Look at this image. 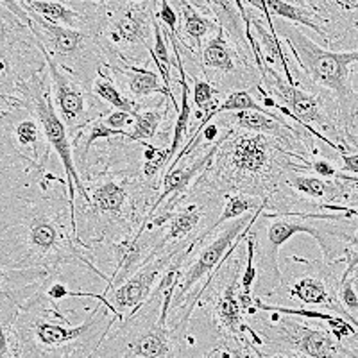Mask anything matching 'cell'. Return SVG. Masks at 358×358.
I'll return each instance as SVG.
<instances>
[{
  "mask_svg": "<svg viewBox=\"0 0 358 358\" xmlns=\"http://www.w3.org/2000/svg\"><path fill=\"white\" fill-rule=\"evenodd\" d=\"M29 9L49 20L76 31L99 34L104 2H54V0H24Z\"/></svg>",
  "mask_w": 358,
  "mask_h": 358,
  "instance_id": "17",
  "label": "cell"
},
{
  "mask_svg": "<svg viewBox=\"0 0 358 358\" xmlns=\"http://www.w3.org/2000/svg\"><path fill=\"white\" fill-rule=\"evenodd\" d=\"M201 358H242L238 350L231 344H226V342H220V346L212 348L206 355H203Z\"/></svg>",
  "mask_w": 358,
  "mask_h": 358,
  "instance_id": "30",
  "label": "cell"
},
{
  "mask_svg": "<svg viewBox=\"0 0 358 358\" xmlns=\"http://www.w3.org/2000/svg\"><path fill=\"white\" fill-rule=\"evenodd\" d=\"M358 280V273L353 276H342L341 274V283H338V299H341L342 306L357 317L358 313V294L355 289V283Z\"/></svg>",
  "mask_w": 358,
  "mask_h": 358,
  "instance_id": "26",
  "label": "cell"
},
{
  "mask_svg": "<svg viewBox=\"0 0 358 358\" xmlns=\"http://www.w3.org/2000/svg\"><path fill=\"white\" fill-rule=\"evenodd\" d=\"M338 158H341V165H338V169H341L344 174L358 178V151L344 152V155H338Z\"/></svg>",
  "mask_w": 358,
  "mask_h": 358,
  "instance_id": "31",
  "label": "cell"
},
{
  "mask_svg": "<svg viewBox=\"0 0 358 358\" xmlns=\"http://www.w3.org/2000/svg\"><path fill=\"white\" fill-rule=\"evenodd\" d=\"M2 344L9 346L13 358H24V357H22L20 348H18V344H17V342H15V338H11V337H9V335H2Z\"/></svg>",
  "mask_w": 358,
  "mask_h": 358,
  "instance_id": "33",
  "label": "cell"
},
{
  "mask_svg": "<svg viewBox=\"0 0 358 358\" xmlns=\"http://www.w3.org/2000/svg\"><path fill=\"white\" fill-rule=\"evenodd\" d=\"M43 56L47 59V65H49L54 106H56L57 115L66 126L69 133L94 122L97 118L106 117L113 111L104 102L99 101L92 90H88L81 83L76 81L72 76L63 72L47 54L43 52Z\"/></svg>",
  "mask_w": 358,
  "mask_h": 358,
  "instance_id": "15",
  "label": "cell"
},
{
  "mask_svg": "<svg viewBox=\"0 0 358 358\" xmlns=\"http://www.w3.org/2000/svg\"><path fill=\"white\" fill-rule=\"evenodd\" d=\"M104 122L115 131H120V133H127L133 129L134 126V115L133 113H126V111H111L110 115L104 117Z\"/></svg>",
  "mask_w": 358,
  "mask_h": 358,
  "instance_id": "28",
  "label": "cell"
},
{
  "mask_svg": "<svg viewBox=\"0 0 358 358\" xmlns=\"http://www.w3.org/2000/svg\"><path fill=\"white\" fill-rule=\"evenodd\" d=\"M69 268L110 281L79 241L66 179L0 162V289L43 287Z\"/></svg>",
  "mask_w": 358,
  "mask_h": 358,
  "instance_id": "1",
  "label": "cell"
},
{
  "mask_svg": "<svg viewBox=\"0 0 358 358\" xmlns=\"http://www.w3.org/2000/svg\"><path fill=\"white\" fill-rule=\"evenodd\" d=\"M337 265L296 255L287 257L285 268H281L280 287L268 297L267 303L292 308H317L334 312L358 328V319L351 315L338 299L341 274H337Z\"/></svg>",
  "mask_w": 358,
  "mask_h": 358,
  "instance_id": "9",
  "label": "cell"
},
{
  "mask_svg": "<svg viewBox=\"0 0 358 358\" xmlns=\"http://www.w3.org/2000/svg\"><path fill=\"white\" fill-rule=\"evenodd\" d=\"M0 162L50 171L52 147L36 115L27 106L0 108Z\"/></svg>",
  "mask_w": 358,
  "mask_h": 358,
  "instance_id": "14",
  "label": "cell"
},
{
  "mask_svg": "<svg viewBox=\"0 0 358 358\" xmlns=\"http://www.w3.org/2000/svg\"><path fill=\"white\" fill-rule=\"evenodd\" d=\"M94 151L81 174L86 194L76 197L73 208L79 241L101 268L111 249L131 244L142 231L159 188L143 178V143L108 140Z\"/></svg>",
  "mask_w": 358,
  "mask_h": 358,
  "instance_id": "2",
  "label": "cell"
},
{
  "mask_svg": "<svg viewBox=\"0 0 358 358\" xmlns=\"http://www.w3.org/2000/svg\"><path fill=\"white\" fill-rule=\"evenodd\" d=\"M162 306L163 294L155 290L138 312L113 326L102 350H115L117 358H179L183 338L162 317Z\"/></svg>",
  "mask_w": 358,
  "mask_h": 358,
  "instance_id": "10",
  "label": "cell"
},
{
  "mask_svg": "<svg viewBox=\"0 0 358 358\" xmlns=\"http://www.w3.org/2000/svg\"><path fill=\"white\" fill-rule=\"evenodd\" d=\"M197 72L224 95L242 90L257 95L262 86V73L251 47L235 43L220 25L197 56Z\"/></svg>",
  "mask_w": 358,
  "mask_h": 358,
  "instance_id": "13",
  "label": "cell"
},
{
  "mask_svg": "<svg viewBox=\"0 0 358 358\" xmlns=\"http://www.w3.org/2000/svg\"><path fill=\"white\" fill-rule=\"evenodd\" d=\"M108 69L120 90L131 101L138 102V104H149L162 97H167L179 110V102L176 101L174 94L167 90L159 72H155L149 66H136L122 62L108 65Z\"/></svg>",
  "mask_w": 358,
  "mask_h": 358,
  "instance_id": "18",
  "label": "cell"
},
{
  "mask_svg": "<svg viewBox=\"0 0 358 358\" xmlns=\"http://www.w3.org/2000/svg\"><path fill=\"white\" fill-rule=\"evenodd\" d=\"M262 341L280 351L301 358H358V351L338 342L330 330L310 324L299 317L278 312H260L249 319Z\"/></svg>",
  "mask_w": 358,
  "mask_h": 358,
  "instance_id": "12",
  "label": "cell"
},
{
  "mask_svg": "<svg viewBox=\"0 0 358 358\" xmlns=\"http://www.w3.org/2000/svg\"><path fill=\"white\" fill-rule=\"evenodd\" d=\"M346 147L350 152L358 151V92H357V101H355V108H353V117H351V122L346 131Z\"/></svg>",
  "mask_w": 358,
  "mask_h": 358,
  "instance_id": "29",
  "label": "cell"
},
{
  "mask_svg": "<svg viewBox=\"0 0 358 358\" xmlns=\"http://www.w3.org/2000/svg\"><path fill=\"white\" fill-rule=\"evenodd\" d=\"M43 287L22 305L2 335L15 338L24 358H94L120 319L97 301L85 322L72 324L69 312Z\"/></svg>",
  "mask_w": 358,
  "mask_h": 358,
  "instance_id": "4",
  "label": "cell"
},
{
  "mask_svg": "<svg viewBox=\"0 0 358 358\" xmlns=\"http://www.w3.org/2000/svg\"><path fill=\"white\" fill-rule=\"evenodd\" d=\"M73 149V159H76V167H78L79 176L86 172L90 162V151L94 149L99 140H117V138H129L127 133L115 131L104 122V117L97 118L94 122L86 124V126L78 127L76 131L70 133Z\"/></svg>",
  "mask_w": 358,
  "mask_h": 358,
  "instance_id": "20",
  "label": "cell"
},
{
  "mask_svg": "<svg viewBox=\"0 0 358 358\" xmlns=\"http://www.w3.org/2000/svg\"><path fill=\"white\" fill-rule=\"evenodd\" d=\"M262 86L280 106L290 110V113L296 115L303 124L315 127L322 136L348 151L341 106L334 94L310 85L306 79L299 86L290 85L280 72L273 69H265Z\"/></svg>",
  "mask_w": 358,
  "mask_h": 358,
  "instance_id": "11",
  "label": "cell"
},
{
  "mask_svg": "<svg viewBox=\"0 0 358 358\" xmlns=\"http://www.w3.org/2000/svg\"><path fill=\"white\" fill-rule=\"evenodd\" d=\"M49 65L27 22L0 2V108L24 106L27 88Z\"/></svg>",
  "mask_w": 358,
  "mask_h": 358,
  "instance_id": "6",
  "label": "cell"
},
{
  "mask_svg": "<svg viewBox=\"0 0 358 358\" xmlns=\"http://www.w3.org/2000/svg\"><path fill=\"white\" fill-rule=\"evenodd\" d=\"M262 208L267 210V201L257 199V197H251V196H244V194L228 196L222 204L219 219H217L215 224H213L212 233H215L217 229L226 226L228 222L238 220L245 215H251V213H257L258 210H262Z\"/></svg>",
  "mask_w": 358,
  "mask_h": 358,
  "instance_id": "24",
  "label": "cell"
},
{
  "mask_svg": "<svg viewBox=\"0 0 358 358\" xmlns=\"http://www.w3.org/2000/svg\"><path fill=\"white\" fill-rule=\"evenodd\" d=\"M306 159L271 136L235 129L220 143L194 188L222 197L244 194L268 201L280 190L287 172H308Z\"/></svg>",
  "mask_w": 358,
  "mask_h": 358,
  "instance_id": "3",
  "label": "cell"
},
{
  "mask_svg": "<svg viewBox=\"0 0 358 358\" xmlns=\"http://www.w3.org/2000/svg\"><path fill=\"white\" fill-rule=\"evenodd\" d=\"M4 4L27 22L29 27L33 29L34 36L40 41L43 52L63 72L92 90L101 69L108 66L106 52L97 34L50 24L49 20L36 15L33 9H29L24 0L20 2L4 0Z\"/></svg>",
  "mask_w": 358,
  "mask_h": 358,
  "instance_id": "7",
  "label": "cell"
},
{
  "mask_svg": "<svg viewBox=\"0 0 358 358\" xmlns=\"http://www.w3.org/2000/svg\"><path fill=\"white\" fill-rule=\"evenodd\" d=\"M156 18L162 24L163 29H167L169 33L178 36L179 29V9L176 2H167V0H159L156 2Z\"/></svg>",
  "mask_w": 358,
  "mask_h": 358,
  "instance_id": "27",
  "label": "cell"
},
{
  "mask_svg": "<svg viewBox=\"0 0 358 358\" xmlns=\"http://www.w3.org/2000/svg\"><path fill=\"white\" fill-rule=\"evenodd\" d=\"M171 106L176 108L171 99L163 97L136 111L134 126L129 131L127 140L131 143H155V140H158V134H163V124L171 117Z\"/></svg>",
  "mask_w": 358,
  "mask_h": 358,
  "instance_id": "21",
  "label": "cell"
},
{
  "mask_svg": "<svg viewBox=\"0 0 358 358\" xmlns=\"http://www.w3.org/2000/svg\"><path fill=\"white\" fill-rule=\"evenodd\" d=\"M92 92H94V95L99 101H102L106 106H110L111 110L115 111H126V113L134 115L136 111L142 110L143 106H147V104H138V102L131 101V99L124 94L122 90H120V86H118L117 81L113 79V76H111L108 66L101 69L99 76L95 78L94 86H92ZM149 104H152V102H149Z\"/></svg>",
  "mask_w": 358,
  "mask_h": 358,
  "instance_id": "23",
  "label": "cell"
},
{
  "mask_svg": "<svg viewBox=\"0 0 358 358\" xmlns=\"http://www.w3.org/2000/svg\"><path fill=\"white\" fill-rule=\"evenodd\" d=\"M274 25L281 40L289 45L290 52L296 57L297 69L303 70V78L310 85L335 95L341 106L342 127L346 134L357 101V90L351 83V69L358 65V49H324L321 43L306 36L301 27L290 22L274 18Z\"/></svg>",
  "mask_w": 358,
  "mask_h": 358,
  "instance_id": "5",
  "label": "cell"
},
{
  "mask_svg": "<svg viewBox=\"0 0 358 358\" xmlns=\"http://www.w3.org/2000/svg\"><path fill=\"white\" fill-rule=\"evenodd\" d=\"M268 11L280 20H287L294 25L312 29L321 38V45L326 47V31L322 27V20L315 8V2H283V0H267Z\"/></svg>",
  "mask_w": 358,
  "mask_h": 358,
  "instance_id": "22",
  "label": "cell"
},
{
  "mask_svg": "<svg viewBox=\"0 0 358 358\" xmlns=\"http://www.w3.org/2000/svg\"><path fill=\"white\" fill-rule=\"evenodd\" d=\"M346 206L350 210H358V178L350 183V192H348Z\"/></svg>",
  "mask_w": 358,
  "mask_h": 358,
  "instance_id": "32",
  "label": "cell"
},
{
  "mask_svg": "<svg viewBox=\"0 0 358 358\" xmlns=\"http://www.w3.org/2000/svg\"><path fill=\"white\" fill-rule=\"evenodd\" d=\"M152 63L158 69L159 76H162L163 83L167 86V90L172 94V66H176V63L172 65L171 54H169L167 47V36L163 33L162 25H159L158 18H156L155 24V50H152Z\"/></svg>",
  "mask_w": 358,
  "mask_h": 358,
  "instance_id": "25",
  "label": "cell"
},
{
  "mask_svg": "<svg viewBox=\"0 0 358 358\" xmlns=\"http://www.w3.org/2000/svg\"><path fill=\"white\" fill-rule=\"evenodd\" d=\"M156 2H104L99 29L108 65L131 63L147 66L155 50Z\"/></svg>",
  "mask_w": 358,
  "mask_h": 358,
  "instance_id": "8",
  "label": "cell"
},
{
  "mask_svg": "<svg viewBox=\"0 0 358 358\" xmlns=\"http://www.w3.org/2000/svg\"><path fill=\"white\" fill-rule=\"evenodd\" d=\"M181 252V251H179ZM178 252L156 257L143 264L131 278H127L122 285L115 287L110 292H101L95 296V301L102 303L111 310L120 321L127 315L138 312L155 294L159 280L165 274L171 262L174 260Z\"/></svg>",
  "mask_w": 358,
  "mask_h": 358,
  "instance_id": "16",
  "label": "cell"
},
{
  "mask_svg": "<svg viewBox=\"0 0 358 358\" xmlns=\"http://www.w3.org/2000/svg\"><path fill=\"white\" fill-rule=\"evenodd\" d=\"M179 9L178 41L185 50L199 56L204 45L219 31V22L208 2H176Z\"/></svg>",
  "mask_w": 358,
  "mask_h": 358,
  "instance_id": "19",
  "label": "cell"
}]
</instances>
